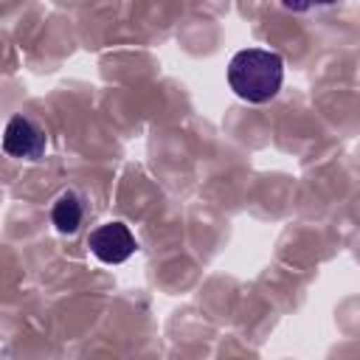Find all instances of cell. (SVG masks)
I'll return each instance as SVG.
<instances>
[{
    "label": "cell",
    "mask_w": 360,
    "mask_h": 360,
    "mask_svg": "<svg viewBox=\"0 0 360 360\" xmlns=\"http://www.w3.org/2000/svg\"><path fill=\"white\" fill-rule=\"evenodd\" d=\"M281 82H284V59L267 48H245L233 53L228 65V84L248 104H264L276 98Z\"/></svg>",
    "instance_id": "cell-1"
},
{
    "label": "cell",
    "mask_w": 360,
    "mask_h": 360,
    "mask_svg": "<svg viewBox=\"0 0 360 360\" xmlns=\"http://www.w3.org/2000/svg\"><path fill=\"white\" fill-rule=\"evenodd\" d=\"M45 146H48V138H45V129L31 118V115H14L6 127V135H3V149L6 155L11 158H20V160H39L45 155Z\"/></svg>",
    "instance_id": "cell-2"
},
{
    "label": "cell",
    "mask_w": 360,
    "mask_h": 360,
    "mask_svg": "<svg viewBox=\"0 0 360 360\" xmlns=\"http://www.w3.org/2000/svg\"><path fill=\"white\" fill-rule=\"evenodd\" d=\"M87 245L93 256L104 264H121L135 253V236L124 222H104L90 231Z\"/></svg>",
    "instance_id": "cell-3"
},
{
    "label": "cell",
    "mask_w": 360,
    "mask_h": 360,
    "mask_svg": "<svg viewBox=\"0 0 360 360\" xmlns=\"http://www.w3.org/2000/svg\"><path fill=\"white\" fill-rule=\"evenodd\" d=\"M51 219L59 233H76L84 219V205L76 191H62L51 208Z\"/></svg>",
    "instance_id": "cell-4"
}]
</instances>
